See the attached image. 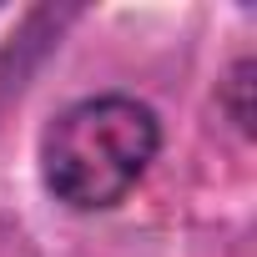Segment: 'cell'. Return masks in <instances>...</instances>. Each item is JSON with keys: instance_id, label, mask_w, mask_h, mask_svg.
<instances>
[{"instance_id": "7a4b0ae2", "label": "cell", "mask_w": 257, "mask_h": 257, "mask_svg": "<svg viewBox=\"0 0 257 257\" xmlns=\"http://www.w3.org/2000/svg\"><path fill=\"white\" fill-rule=\"evenodd\" d=\"M247 91H252V61H237V71H232V81H227V106H232V121L242 126V132H252Z\"/></svg>"}, {"instance_id": "6da1fadb", "label": "cell", "mask_w": 257, "mask_h": 257, "mask_svg": "<svg viewBox=\"0 0 257 257\" xmlns=\"http://www.w3.org/2000/svg\"><path fill=\"white\" fill-rule=\"evenodd\" d=\"M162 147L157 111L137 96H86L66 106L41 137V177L76 212L116 207L142 182Z\"/></svg>"}]
</instances>
